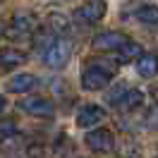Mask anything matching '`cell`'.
<instances>
[{
  "label": "cell",
  "mask_w": 158,
  "mask_h": 158,
  "mask_svg": "<svg viewBox=\"0 0 158 158\" xmlns=\"http://www.w3.org/2000/svg\"><path fill=\"white\" fill-rule=\"evenodd\" d=\"M69 58H72V41L69 39H55L43 53V60L50 69H62L69 62Z\"/></svg>",
  "instance_id": "obj_1"
},
{
  "label": "cell",
  "mask_w": 158,
  "mask_h": 158,
  "mask_svg": "<svg viewBox=\"0 0 158 158\" xmlns=\"http://www.w3.org/2000/svg\"><path fill=\"white\" fill-rule=\"evenodd\" d=\"M84 141H86V146H89L94 153H110V151L115 148V134L106 127H94L89 134L84 137Z\"/></svg>",
  "instance_id": "obj_2"
},
{
  "label": "cell",
  "mask_w": 158,
  "mask_h": 158,
  "mask_svg": "<svg viewBox=\"0 0 158 158\" xmlns=\"http://www.w3.org/2000/svg\"><path fill=\"white\" fill-rule=\"evenodd\" d=\"M110 74L106 67H101V65H94V62H89V67L81 72V86L86 91H101L108 86L110 81Z\"/></svg>",
  "instance_id": "obj_3"
},
{
  "label": "cell",
  "mask_w": 158,
  "mask_h": 158,
  "mask_svg": "<svg viewBox=\"0 0 158 158\" xmlns=\"http://www.w3.org/2000/svg\"><path fill=\"white\" fill-rule=\"evenodd\" d=\"M129 41L132 39L127 34H122V31H103V34L91 39V46L96 50H103V53H118L122 46H127Z\"/></svg>",
  "instance_id": "obj_4"
},
{
  "label": "cell",
  "mask_w": 158,
  "mask_h": 158,
  "mask_svg": "<svg viewBox=\"0 0 158 158\" xmlns=\"http://www.w3.org/2000/svg\"><path fill=\"white\" fill-rule=\"evenodd\" d=\"M19 108L24 113H29L34 118H53L55 115V103L46 96H31V98H24L19 103Z\"/></svg>",
  "instance_id": "obj_5"
},
{
  "label": "cell",
  "mask_w": 158,
  "mask_h": 158,
  "mask_svg": "<svg viewBox=\"0 0 158 158\" xmlns=\"http://www.w3.org/2000/svg\"><path fill=\"white\" fill-rule=\"evenodd\" d=\"M36 29H39V19H36L34 15H29V12H22V15H15L12 27L5 31V36L22 39V36H27V34H34Z\"/></svg>",
  "instance_id": "obj_6"
},
{
  "label": "cell",
  "mask_w": 158,
  "mask_h": 158,
  "mask_svg": "<svg viewBox=\"0 0 158 158\" xmlns=\"http://www.w3.org/2000/svg\"><path fill=\"white\" fill-rule=\"evenodd\" d=\"M77 17L86 24H94V22H101L106 17V0H89L84 2L77 10Z\"/></svg>",
  "instance_id": "obj_7"
},
{
  "label": "cell",
  "mask_w": 158,
  "mask_h": 158,
  "mask_svg": "<svg viewBox=\"0 0 158 158\" xmlns=\"http://www.w3.org/2000/svg\"><path fill=\"white\" fill-rule=\"evenodd\" d=\"M103 120H106V110L101 108V106H84L77 115V125L84 127V129H89V127H96Z\"/></svg>",
  "instance_id": "obj_8"
},
{
  "label": "cell",
  "mask_w": 158,
  "mask_h": 158,
  "mask_svg": "<svg viewBox=\"0 0 158 158\" xmlns=\"http://www.w3.org/2000/svg\"><path fill=\"white\" fill-rule=\"evenodd\" d=\"M36 84H39V77H36V74L22 72V74H17V77H12L10 81H7V91H12V94H27V91L36 89Z\"/></svg>",
  "instance_id": "obj_9"
},
{
  "label": "cell",
  "mask_w": 158,
  "mask_h": 158,
  "mask_svg": "<svg viewBox=\"0 0 158 158\" xmlns=\"http://www.w3.org/2000/svg\"><path fill=\"white\" fill-rule=\"evenodd\" d=\"M27 62V53H22L17 48H0V72L15 69L17 65Z\"/></svg>",
  "instance_id": "obj_10"
},
{
  "label": "cell",
  "mask_w": 158,
  "mask_h": 158,
  "mask_svg": "<svg viewBox=\"0 0 158 158\" xmlns=\"http://www.w3.org/2000/svg\"><path fill=\"white\" fill-rule=\"evenodd\" d=\"M137 72L144 79H151L158 74V55L156 53H141L137 58Z\"/></svg>",
  "instance_id": "obj_11"
},
{
  "label": "cell",
  "mask_w": 158,
  "mask_h": 158,
  "mask_svg": "<svg viewBox=\"0 0 158 158\" xmlns=\"http://www.w3.org/2000/svg\"><path fill=\"white\" fill-rule=\"evenodd\" d=\"M144 103V94L139 89H127L120 98H115V106L122 110H132V108H139Z\"/></svg>",
  "instance_id": "obj_12"
},
{
  "label": "cell",
  "mask_w": 158,
  "mask_h": 158,
  "mask_svg": "<svg viewBox=\"0 0 158 158\" xmlns=\"http://www.w3.org/2000/svg\"><path fill=\"white\" fill-rule=\"evenodd\" d=\"M134 17H137V22H141V24H158V5H151V2H146V5H139L137 10H134Z\"/></svg>",
  "instance_id": "obj_13"
},
{
  "label": "cell",
  "mask_w": 158,
  "mask_h": 158,
  "mask_svg": "<svg viewBox=\"0 0 158 158\" xmlns=\"http://www.w3.org/2000/svg\"><path fill=\"white\" fill-rule=\"evenodd\" d=\"M118 53H120L118 62H129V60H137L139 55H141V46H139V43H134V41H129L127 46H122Z\"/></svg>",
  "instance_id": "obj_14"
},
{
  "label": "cell",
  "mask_w": 158,
  "mask_h": 158,
  "mask_svg": "<svg viewBox=\"0 0 158 158\" xmlns=\"http://www.w3.org/2000/svg\"><path fill=\"white\" fill-rule=\"evenodd\" d=\"M69 27V22L65 15H58V12H53V15H48V29L53 31V34H65Z\"/></svg>",
  "instance_id": "obj_15"
},
{
  "label": "cell",
  "mask_w": 158,
  "mask_h": 158,
  "mask_svg": "<svg viewBox=\"0 0 158 158\" xmlns=\"http://www.w3.org/2000/svg\"><path fill=\"white\" fill-rule=\"evenodd\" d=\"M144 125H146V129L158 132V106H151V108L146 110V115H144Z\"/></svg>",
  "instance_id": "obj_16"
},
{
  "label": "cell",
  "mask_w": 158,
  "mask_h": 158,
  "mask_svg": "<svg viewBox=\"0 0 158 158\" xmlns=\"http://www.w3.org/2000/svg\"><path fill=\"white\" fill-rule=\"evenodd\" d=\"M7 134H15V122L12 120H0V139L7 137Z\"/></svg>",
  "instance_id": "obj_17"
},
{
  "label": "cell",
  "mask_w": 158,
  "mask_h": 158,
  "mask_svg": "<svg viewBox=\"0 0 158 158\" xmlns=\"http://www.w3.org/2000/svg\"><path fill=\"white\" fill-rule=\"evenodd\" d=\"M27 153H29V156H43L46 151H43L41 146H29V148H27Z\"/></svg>",
  "instance_id": "obj_18"
},
{
  "label": "cell",
  "mask_w": 158,
  "mask_h": 158,
  "mask_svg": "<svg viewBox=\"0 0 158 158\" xmlns=\"http://www.w3.org/2000/svg\"><path fill=\"white\" fill-rule=\"evenodd\" d=\"M5 103H7V101H5V96H2V94H0V113H2V110H5Z\"/></svg>",
  "instance_id": "obj_19"
},
{
  "label": "cell",
  "mask_w": 158,
  "mask_h": 158,
  "mask_svg": "<svg viewBox=\"0 0 158 158\" xmlns=\"http://www.w3.org/2000/svg\"><path fill=\"white\" fill-rule=\"evenodd\" d=\"M153 98H156V101H158V89H156V91H153Z\"/></svg>",
  "instance_id": "obj_20"
},
{
  "label": "cell",
  "mask_w": 158,
  "mask_h": 158,
  "mask_svg": "<svg viewBox=\"0 0 158 158\" xmlns=\"http://www.w3.org/2000/svg\"><path fill=\"white\" fill-rule=\"evenodd\" d=\"M0 34H2V29H0Z\"/></svg>",
  "instance_id": "obj_21"
}]
</instances>
